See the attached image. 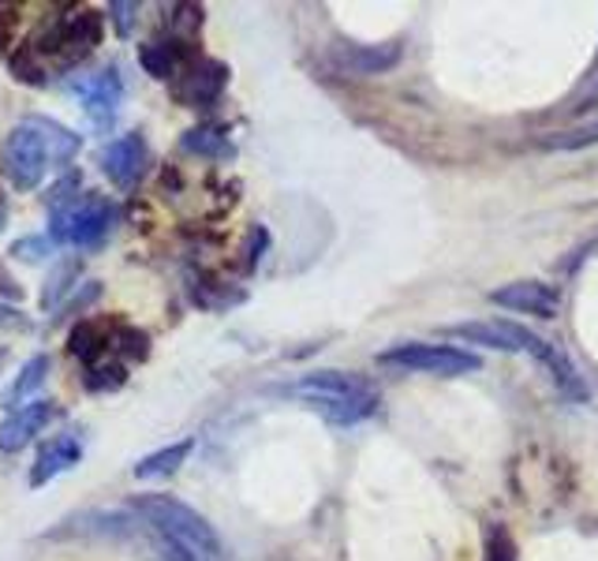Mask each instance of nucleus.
I'll return each mask as SVG.
<instances>
[{
    "mask_svg": "<svg viewBox=\"0 0 598 561\" xmlns=\"http://www.w3.org/2000/svg\"><path fill=\"white\" fill-rule=\"evenodd\" d=\"M113 221H116L113 203H105L97 195H65L53 203V240L60 243L94 248L113 229Z\"/></svg>",
    "mask_w": 598,
    "mask_h": 561,
    "instance_id": "20e7f679",
    "label": "nucleus"
},
{
    "mask_svg": "<svg viewBox=\"0 0 598 561\" xmlns=\"http://www.w3.org/2000/svg\"><path fill=\"white\" fill-rule=\"evenodd\" d=\"M97 42H102V15L71 12L57 26H53L42 49H53V53H60V57H68V60H79V57H87Z\"/></svg>",
    "mask_w": 598,
    "mask_h": 561,
    "instance_id": "0eeeda50",
    "label": "nucleus"
},
{
    "mask_svg": "<svg viewBox=\"0 0 598 561\" xmlns=\"http://www.w3.org/2000/svg\"><path fill=\"white\" fill-rule=\"evenodd\" d=\"M97 348H102V330H97L94 322L76 325V333H71V352H76L79 359H94Z\"/></svg>",
    "mask_w": 598,
    "mask_h": 561,
    "instance_id": "412c9836",
    "label": "nucleus"
},
{
    "mask_svg": "<svg viewBox=\"0 0 598 561\" xmlns=\"http://www.w3.org/2000/svg\"><path fill=\"white\" fill-rule=\"evenodd\" d=\"M49 255H53L49 237H20L12 243V259H20V262H45Z\"/></svg>",
    "mask_w": 598,
    "mask_h": 561,
    "instance_id": "4be33fe9",
    "label": "nucleus"
},
{
    "mask_svg": "<svg viewBox=\"0 0 598 561\" xmlns=\"http://www.w3.org/2000/svg\"><path fill=\"white\" fill-rule=\"evenodd\" d=\"M401 60V45L389 42V45H344L341 49V65L356 76H382V71L396 68Z\"/></svg>",
    "mask_w": 598,
    "mask_h": 561,
    "instance_id": "4468645a",
    "label": "nucleus"
},
{
    "mask_svg": "<svg viewBox=\"0 0 598 561\" xmlns=\"http://www.w3.org/2000/svg\"><path fill=\"white\" fill-rule=\"evenodd\" d=\"M0 359H4V352H0Z\"/></svg>",
    "mask_w": 598,
    "mask_h": 561,
    "instance_id": "cd10ccee",
    "label": "nucleus"
},
{
    "mask_svg": "<svg viewBox=\"0 0 598 561\" xmlns=\"http://www.w3.org/2000/svg\"><path fill=\"white\" fill-rule=\"evenodd\" d=\"M378 364L396 367V370H419V375H441V378H457L479 370L475 352L457 348V345H423V341H407V345L378 352Z\"/></svg>",
    "mask_w": 598,
    "mask_h": 561,
    "instance_id": "39448f33",
    "label": "nucleus"
},
{
    "mask_svg": "<svg viewBox=\"0 0 598 561\" xmlns=\"http://www.w3.org/2000/svg\"><path fill=\"white\" fill-rule=\"evenodd\" d=\"M79 150V135L65 131L53 121H26L4 142V173L20 192H34L57 158H71Z\"/></svg>",
    "mask_w": 598,
    "mask_h": 561,
    "instance_id": "f03ea898",
    "label": "nucleus"
},
{
    "mask_svg": "<svg viewBox=\"0 0 598 561\" xmlns=\"http://www.w3.org/2000/svg\"><path fill=\"white\" fill-rule=\"evenodd\" d=\"M587 105H598V83H595V90H591V94L584 98V105H579V108H587Z\"/></svg>",
    "mask_w": 598,
    "mask_h": 561,
    "instance_id": "bb28decb",
    "label": "nucleus"
},
{
    "mask_svg": "<svg viewBox=\"0 0 598 561\" xmlns=\"http://www.w3.org/2000/svg\"><path fill=\"white\" fill-rule=\"evenodd\" d=\"M53 412H57V404L45 401V397L8 412V420L0 423V449H4V454H20L23 446H31V442L49 427Z\"/></svg>",
    "mask_w": 598,
    "mask_h": 561,
    "instance_id": "9d476101",
    "label": "nucleus"
},
{
    "mask_svg": "<svg viewBox=\"0 0 598 561\" xmlns=\"http://www.w3.org/2000/svg\"><path fill=\"white\" fill-rule=\"evenodd\" d=\"M71 94L79 98V105L87 108L90 121L108 124L116 108H120L124 83H120V76H116V68H105V71H97V76H87V79H79V83H71Z\"/></svg>",
    "mask_w": 598,
    "mask_h": 561,
    "instance_id": "1a4fd4ad",
    "label": "nucleus"
},
{
    "mask_svg": "<svg viewBox=\"0 0 598 561\" xmlns=\"http://www.w3.org/2000/svg\"><path fill=\"white\" fill-rule=\"evenodd\" d=\"M45 375H49V356H45V352H38V356L26 359L23 370L15 375L12 389L4 393V409H8V412H15V409H23V404L38 401V389H42V382H45Z\"/></svg>",
    "mask_w": 598,
    "mask_h": 561,
    "instance_id": "2eb2a0df",
    "label": "nucleus"
},
{
    "mask_svg": "<svg viewBox=\"0 0 598 561\" xmlns=\"http://www.w3.org/2000/svg\"><path fill=\"white\" fill-rule=\"evenodd\" d=\"M4 325H15V330H26V322L20 319V311H12V307H0V330Z\"/></svg>",
    "mask_w": 598,
    "mask_h": 561,
    "instance_id": "a878e982",
    "label": "nucleus"
},
{
    "mask_svg": "<svg viewBox=\"0 0 598 561\" xmlns=\"http://www.w3.org/2000/svg\"><path fill=\"white\" fill-rule=\"evenodd\" d=\"M102 169L120 192H131V187L142 180V173H147V142H142V135L131 131V135H124V139H116L113 147L105 150Z\"/></svg>",
    "mask_w": 598,
    "mask_h": 561,
    "instance_id": "9b49d317",
    "label": "nucleus"
},
{
    "mask_svg": "<svg viewBox=\"0 0 598 561\" xmlns=\"http://www.w3.org/2000/svg\"><path fill=\"white\" fill-rule=\"evenodd\" d=\"M131 510L153 528L165 561H221V539L203 513L169 494H142Z\"/></svg>",
    "mask_w": 598,
    "mask_h": 561,
    "instance_id": "f257e3e1",
    "label": "nucleus"
},
{
    "mask_svg": "<svg viewBox=\"0 0 598 561\" xmlns=\"http://www.w3.org/2000/svg\"><path fill=\"white\" fill-rule=\"evenodd\" d=\"M195 442L184 438V442H172V446L158 449V454H147L135 465V479H161V476H172L187 457H192Z\"/></svg>",
    "mask_w": 598,
    "mask_h": 561,
    "instance_id": "dca6fc26",
    "label": "nucleus"
},
{
    "mask_svg": "<svg viewBox=\"0 0 598 561\" xmlns=\"http://www.w3.org/2000/svg\"><path fill=\"white\" fill-rule=\"evenodd\" d=\"M79 457H83V446H79V438H71V434L45 442V446L38 449V460H34V468H31V486L53 483V479H57L60 472L76 468Z\"/></svg>",
    "mask_w": 598,
    "mask_h": 561,
    "instance_id": "ddd939ff",
    "label": "nucleus"
},
{
    "mask_svg": "<svg viewBox=\"0 0 598 561\" xmlns=\"http://www.w3.org/2000/svg\"><path fill=\"white\" fill-rule=\"evenodd\" d=\"M76 274H79V262H60V266L49 274V288L42 293V307H57V300L71 288V277Z\"/></svg>",
    "mask_w": 598,
    "mask_h": 561,
    "instance_id": "aec40b11",
    "label": "nucleus"
},
{
    "mask_svg": "<svg viewBox=\"0 0 598 561\" xmlns=\"http://www.w3.org/2000/svg\"><path fill=\"white\" fill-rule=\"evenodd\" d=\"M491 300L497 307H509V311L534 314V319H554L561 311V293L554 285H542V280H513L505 288H494Z\"/></svg>",
    "mask_w": 598,
    "mask_h": 561,
    "instance_id": "6e6552de",
    "label": "nucleus"
},
{
    "mask_svg": "<svg viewBox=\"0 0 598 561\" xmlns=\"http://www.w3.org/2000/svg\"><path fill=\"white\" fill-rule=\"evenodd\" d=\"M180 147L187 153H203V158H232V142L225 139V135H217L210 128H192L184 131V139H180Z\"/></svg>",
    "mask_w": 598,
    "mask_h": 561,
    "instance_id": "a211bd4d",
    "label": "nucleus"
},
{
    "mask_svg": "<svg viewBox=\"0 0 598 561\" xmlns=\"http://www.w3.org/2000/svg\"><path fill=\"white\" fill-rule=\"evenodd\" d=\"M449 337L457 341H468V345H483V348H497V352H524L520 345V333L524 325L520 322H460V325H449Z\"/></svg>",
    "mask_w": 598,
    "mask_h": 561,
    "instance_id": "f8f14e48",
    "label": "nucleus"
},
{
    "mask_svg": "<svg viewBox=\"0 0 598 561\" xmlns=\"http://www.w3.org/2000/svg\"><path fill=\"white\" fill-rule=\"evenodd\" d=\"M280 393L296 397V401L311 404L314 412H322L330 423H359L378 409V393L364 378L344 375V370H314V375L299 378V382L285 386Z\"/></svg>",
    "mask_w": 598,
    "mask_h": 561,
    "instance_id": "7ed1b4c3",
    "label": "nucleus"
},
{
    "mask_svg": "<svg viewBox=\"0 0 598 561\" xmlns=\"http://www.w3.org/2000/svg\"><path fill=\"white\" fill-rule=\"evenodd\" d=\"M520 345H524V352H531V356L550 370L554 386H557L565 397H573V401H587V397H591V389L584 386V378H579V370L573 367V359H568L557 345L542 341L539 333L528 330V325H524V333H520Z\"/></svg>",
    "mask_w": 598,
    "mask_h": 561,
    "instance_id": "423d86ee",
    "label": "nucleus"
},
{
    "mask_svg": "<svg viewBox=\"0 0 598 561\" xmlns=\"http://www.w3.org/2000/svg\"><path fill=\"white\" fill-rule=\"evenodd\" d=\"M225 65H217V60H206V65H198L192 76H187V90L184 94L192 98V102L198 105H206V102H214L217 94H221V87H225Z\"/></svg>",
    "mask_w": 598,
    "mask_h": 561,
    "instance_id": "f3484780",
    "label": "nucleus"
},
{
    "mask_svg": "<svg viewBox=\"0 0 598 561\" xmlns=\"http://www.w3.org/2000/svg\"><path fill=\"white\" fill-rule=\"evenodd\" d=\"M108 12L116 15V34H120V38H128V31L135 26V12H139V4H124V0H116Z\"/></svg>",
    "mask_w": 598,
    "mask_h": 561,
    "instance_id": "5701e85b",
    "label": "nucleus"
},
{
    "mask_svg": "<svg viewBox=\"0 0 598 561\" xmlns=\"http://www.w3.org/2000/svg\"><path fill=\"white\" fill-rule=\"evenodd\" d=\"M486 561H513V542L505 539V531L491 536V558H486Z\"/></svg>",
    "mask_w": 598,
    "mask_h": 561,
    "instance_id": "393cba45",
    "label": "nucleus"
},
{
    "mask_svg": "<svg viewBox=\"0 0 598 561\" xmlns=\"http://www.w3.org/2000/svg\"><path fill=\"white\" fill-rule=\"evenodd\" d=\"M587 142H598V124H591V128H579L573 135H565V139H557V147L576 150V147H587Z\"/></svg>",
    "mask_w": 598,
    "mask_h": 561,
    "instance_id": "b1692460",
    "label": "nucleus"
},
{
    "mask_svg": "<svg viewBox=\"0 0 598 561\" xmlns=\"http://www.w3.org/2000/svg\"><path fill=\"white\" fill-rule=\"evenodd\" d=\"M139 60H142V68H147L153 79H169L172 71H176V49H172L169 42L142 45V49H139Z\"/></svg>",
    "mask_w": 598,
    "mask_h": 561,
    "instance_id": "6ab92c4d",
    "label": "nucleus"
}]
</instances>
